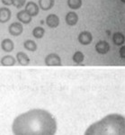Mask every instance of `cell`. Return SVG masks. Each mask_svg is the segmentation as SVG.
<instances>
[{
  "label": "cell",
  "mask_w": 125,
  "mask_h": 135,
  "mask_svg": "<svg viewBox=\"0 0 125 135\" xmlns=\"http://www.w3.org/2000/svg\"><path fill=\"white\" fill-rule=\"evenodd\" d=\"M12 131L14 135H55L57 122L48 111L32 109L14 120Z\"/></svg>",
  "instance_id": "6da1fadb"
},
{
  "label": "cell",
  "mask_w": 125,
  "mask_h": 135,
  "mask_svg": "<svg viewBox=\"0 0 125 135\" xmlns=\"http://www.w3.org/2000/svg\"><path fill=\"white\" fill-rule=\"evenodd\" d=\"M85 135H125L123 115L108 114L87 128Z\"/></svg>",
  "instance_id": "7a4b0ae2"
},
{
  "label": "cell",
  "mask_w": 125,
  "mask_h": 135,
  "mask_svg": "<svg viewBox=\"0 0 125 135\" xmlns=\"http://www.w3.org/2000/svg\"><path fill=\"white\" fill-rule=\"evenodd\" d=\"M26 13L31 16V17H34L37 16L39 15L40 12V7L37 5L35 2L33 1H29L25 4V9Z\"/></svg>",
  "instance_id": "3957f363"
},
{
  "label": "cell",
  "mask_w": 125,
  "mask_h": 135,
  "mask_svg": "<svg viewBox=\"0 0 125 135\" xmlns=\"http://www.w3.org/2000/svg\"><path fill=\"white\" fill-rule=\"evenodd\" d=\"M8 32L13 36H19L23 33V26L20 22H14L8 26Z\"/></svg>",
  "instance_id": "277c9868"
},
{
  "label": "cell",
  "mask_w": 125,
  "mask_h": 135,
  "mask_svg": "<svg viewBox=\"0 0 125 135\" xmlns=\"http://www.w3.org/2000/svg\"><path fill=\"white\" fill-rule=\"evenodd\" d=\"M78 41L82 45H89L93 41V35L90 32L83 31L78 36Z\"/></svg>",
  "instance_id": "5b68a950"
},
{
  "label": "cell",
  "mask_w": 125,
  "mask_h": 135,
  "mask_svg": "<svg viewBox=\"0 0 125 135\" xmlns=\"http://www.w3.org/2000/svg\"><path fill=\"white\" fill-rule=\"evenodd\" d=\"M45 64L47 65V66H60L61 59L58 54L50 53L49 55L46 56Z\"/></svg>",
  "instance_id": "8992f818"
},
{
  "label": "cell",
  "mask_w": 125,
  "mask_h": 135,
  "mask_svg": "<svg viewBox=\"0 0 125 135\" xmlns=\"http://www.w3.org/2000/svg\"><path fill=\"white\" fill-rule=\"evenodd\" d=\"M46 25L50 28H57L60 25V17L55 14H50L46 17Z\"/></svg>",
  "instance_id": "52a82bcc"
},
{
  "label": "cell",
  "mask_w": 125,
  "mask_h": 135,
  "mask_svg": "<svg viewBox=\"0 0 125 135\" xmlns=\"http://www.w3.org/2000/svg\"><path fill=\"white\" fill-rule=\"evenodd\" d=\"M11 17H12V12L9 8H7L6 6L0 7V23H7L8 21H10Z\"/></svg>",
  "instance_id": "ba28073f"
},
{
  "label": "cell",
  "mask_w": 125,
  "mask_h": 135,
  "mask_svg": "<svg viewBox=\"0 0 125 135\" xmlns=\"http://www.w3.org/2000/svg\"><path fill=\"white\" fill-rule=\"evenodd\" d=\"M16 18L22 25H29L32 22V17H31L29 15L26 13L25 10H21L20 12H18L16 14Z\"/></svg>",
  "instance_id": "9c48e42d"
},
{
  "label": "cell",
  "mask_w": 125,
  "mask_h": 135,
  "mask_svg": "<svg viewBox=\"0 0 125 135\" xmlns=\"http://www.w3.org/2000/svg\"><path fill=\"white\" fill-rule=\"evenodd\" d=\"M65 21L69 26H75L78 22V16L76 12H69L65 16Z\"/></svg>",
  "instance_id": "30bf717a"
},
{
  "label": "cell",
  "mask_w": 125,
  "mask_h": 135,
  "mask_svg": "<svg viewBox=\"0 0 125 135\" xmlns=\"http://www.w3.org/2000/svg\"><path fill=\"white\" fill-rule=\"evenodd\" d=\"M95 51L99 54H106L110 51V45L106 41H99L95 44Z\"/></svg>",
  "instance_id": "8fae6325"
},
{
  "label": "cell",
  "mask_w": 125,
  "mask_h": 135,
  "mask_svg": "<svg viewBox=\"0 0 125 135\" xmlns=\"http://www.w3.org/2000/svg\"><path fill=\"white\" fill-rule=\"evenodd\" d=\"M55 5V0H39L38 6L42 11H49Z\"/></svg>",
  "instance_id": "7c38bea8"
},
{
  "label": "cell",
  "mask_w": 125,
  "mask_h": 135,
  "mask_svg": "<svg viewBox=\"0 0 125 135\" xmlns=\"http://www.w3.org/2000/svg\"><path fill=\"white\" fill-rule=\"evenodd\" d=\"M1 48L4 51L6 52H11L14 51L15 49V43L11 39H5L1 42Z\"/></svg>",
  "instance_id": "4fadbf2b"
},
{
  "label": "cell",
  "mask_w": 125,
  "mask_h": 135,
  "mask_svg": "<svg viewBox=\"0 0 125 135\" xmlns=\"http://www.w3.org/2000/svg\"><path fill=\"white\" fill-rule=\"evenodd\" d=\"M16 59L17 61L19 62L20 65H23V66H26L30 63V59L28 57V55L23 51H20L16 54Z\"/></svg>",
  "instance_id": "5bb4252c"
},
{
  "label": "cell",
  "mask_w": 125,
  "mask_h": 135,
  "mask_svg": "<svg viewBox=\"0 0 125 135\" xmlns=\"http://www.w3.org/2000/svg\"><path fill=\"white\" fill-rule=\"evenodd\" d=\"M124 35L120 32H114L113 34V42L117 46H122L124 44Z\"/></svg>",
  "instance_id": "9a60e30c"
},
{
  "label": "cell",
  "mask_w": 125,
  "mask_h": 135,
  "mask_svg": "<svg viewBox=\"0 0 125 135\" xmlns=\"http://www.w3.org/2000/svg\"><path fill=\"white\" fill-rule=\"evenodd\" d=\"M0 62L3 66H14L15 64V59L11 55H6L1 59Z\"/></svg>",
  "instance_id": "2e32d148"
},
{
  "label": "cell",
  "mask_w": 125,
  "mask_h": 135,
  "mask_svg": "<svg viewBox=\"0 0 125 135\" xmlns=\"http://www.w3.org/2000/svg\"><path fill=\"white\" fill-rule=\"evenodd\" d=\"M67 4L71 10H78L82 6V0H68Z\"/></svg>",
  "instance_id": "e0dca14e"
},
{
  "label": "cell",
  "mask_w": 125,
  "mask_h": 135,
  "mask_svg": "<svg viewBox=\"0 0 125 135\" xmlns=\"http://www.w3.org/2000/svg\"><path fill=\"white\" fill-rule=\"evenodd\" d=\"M45 34V29L41 26H36L32 30V35L36 39H41Z\"/></svg>",
  "instance_id": "ac0fdd59"
},
{
  "label": "cell",
  "mask_w": 125,
  "mask_h": 135,
  "mask_svg": "<svg viewBox=\"0 0 125 135\" xmlns=\"http://www.w3.org/2000/svg\"><path fill=\"white\" fill-rule=\"evenodd\" d=\"M23 47L29 51H35L37 50V44L32 40H26L23 42Z\"/></svg>",
  "instance_id": "d6986e66"
},
{
  "label": "cell",
  "mask_w": 125,
  "mask_h": 135,
  "mask_svg": "<svg viewBox=\"0 0 125 135\" xmlns=\"http://www.w3.org/2000/svg\"><path fill=\"white\" fill-rule=\"evenodd\" d=\"M84 59H85V56L81 51H76V52H75V54L73 55V61L76 62V63L83 62Z\"/></svg>",
  "instance_id": "ffe728a7"
},
{
  "label": "cell",
  "mask_w": 125,
  "mask_h": 135,
  "mask_svg": "<svg viewBox=\"0 0 125 135\" xmlns=\"http://www.w3.org/2000/svg\"><path fill=\"white\" fill-rule=\"evenodd\" d=\"M26 4V0H14V5L16 8L20 9V8L23 7V6H25Z\"/></svg>",
  "instance_id": "44dd1931"
},
{
  "label": "cell",
  "mask_w": 125,
  "mask_h": 135,
  "mask_svg": "<svg viewBox=\"0 0 125 135\" xmlns=\"http://www.w3.org/2000/svg\"><path fill=\"white\" fill-rule=\"evenodd\" d=\"M2 4L5 5L6 6H9L14 5V0H1Z\"/></svg>",
  "instance_id": "7402d4cb"
},
{
  "label": "cell",
  "mask_w": 125,
  "mask_h": 135,
  "mask_svg": "<svg viewBox=\"0 0 125 135\" xmlns=\"http://www.w3.org/2000/svg\"><path fill=\"white\" fill-rule=\"evenodd\" d=\"M124 50H125V47L122 46V48H121V51H120V53L122 54V58H124Z\"/></svg>",
  "instance_id": "603a6c76"
},
{
  "label": "cell",
  "mask_w": 125,
  "mask_h": 135,
  "mask_svg": "<svg viewBox=\"0 0 125 135\" xmlns=\"http://www.w3.org/2000/svg\"><path fill=\"white\" fill-rule=\"evenodd\" d=\"M121 1H122V3H125V0H121Z\"/></svg>",
  "instance_id": "cb8c5ba5"
}]
</instances>
